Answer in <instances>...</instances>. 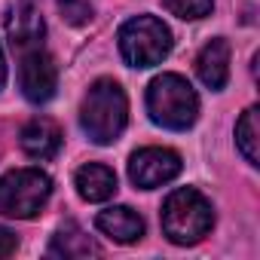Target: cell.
I'll return each instance as SVG.
<instances>
[{"label": "cell", "mask_w": 260, "mask_h": 260, "mask_svg": "<svg viewBox=\"0 0 260 260\" xmlns=\"http://www.w3.org/2000/svg\"><path fill=\"white\" fill-rule=\"evenodd\" d=\"M128 119V101L125 92L119 89V83L113 80H98L80 107V125L89 135V141L95 144H113Z\"/></svg>", "instance_id": "1"}, {"label": "cell", "mask_w": 260, "mask_h": 260, "mask_svg": "<svg viewBox=\"0 0 260 260\" xmlns=\"http://www.w3.org/2000/svg\"><path fill=\"white\" fill-rule=\"evenodd\" d=\"M211 226H214V211L199 190L181 187L166 199L162 230L175 245H196L211 233Z\"/></svg>", "instance_id": "2"}, {"label": "cell", "mask_w": 260, "mask_h": 260, "mask_svg": "<svg viewBox=\"0 0 260 260\" xmlns=\"http://www.w3.org/2000/svg\"><path fill=\"white\" fill-rule=\"evenodd\" d=\"M147 110L156 125L184 132L199 116V98L184 77L162 74L147 86Z\"/></svg>", "instance_id": "3"}, {"label": "cell", "mask_w": 260, "mask_h": 260, "mask_svg": "<svg viewBox=\"0 0 260 260\" xmlns=\"http://www.w3.org/2000/svg\"><path fill=\"white\" fill-rule=\"evenodd\" d=\"M52 181L40 169H16L0 178V217L31 220L43 211Z\"/></svg>", "instance_id": "4"}, {"label": "cell", "mask_w": 260, "mask_h": 260, "mask_svg": "<svg viewBox=\"0 0 260 260\" xmlns=\"http://www.w3.org/2000/svg\"><path fill=\"white\" fill-rule=\"evenodd\" d=\"M119 52L132 68H153L172 52V31L153 16L128 19L119 28Z\"/></svg>", "instance_id": "5"}, {"label": "cell", "mask_w": 260, "mask_h": 260, "mask_svg": "<svg viewBox=\"0 0 260 260\" xmlns=\"http://www.w3.org/2000/svg\"><path fill=\"white\" fill-rule=\"evenodd\" d=\"M19 86L31 104H43L55 95L58 71H55L52 55L43 49V43L19 49Z\"/></svg>", "instance_id": "6"}, {"label": "cell", "mask_w": 260, "mask_h": 260, "mask_svg": "<svg viewBox=\"0 0 260 260\" xmlns=\"http://www.w3.org/2000/svg\"><path fill=\"white\" fill-rule=\"evenodd\" d=\"M181 175V156L166 147H144L128 159V178L141 190L162 187Z\"/></svg>", "instance_id": "7"}, {"label": "cell", "mask_w": 260, "mask_h": 260, "mask_svg": "<svg viewBox=\"0 0 260 260\" xmlns=\"http://www.w3.org/2000/svg\"><path fill=\"white\" fill-rule=\"evenodd\" d=\"M7 31H10V43L13 49H25V46H37L43 43V16L34 7V0H19L13 7L10 19H7Z\"/></svg>", "instance_id": "8"}, {"label": "cell", "mask_w": 260, "mask_h": 260, "mask_svg": "<svg viewBox=\"0 0 260 260\" xmlns=\"http://www.w3.org/2000/svg\"><path fill=\"white\" fill-rule=\"evenodd\" d=\"M19 144H22V150H25L28 156H34V159H52V156L58 153V147H61V128H58L52 119L37 116V119L25 122L22 135H19Z\"/></svg>", "instance_id": "9"}, {"label": "cell", "mask_w": 260, "mask_h": 260, "mask_svg": "<svg viewBox=\"0 0 260 260\" xmlns=\"http://www.w3.org/2000/svg\"><path fill=\"white\" fill-rule=\"evenodd\" d=\"M95 226L110 236L113 242L119 245H132L144 236V220L141 214H135L132 208H125V205H113V208H104L98 217H95Z\"/></svg>", "instance_id": "10"}, {"label": "cell", "mask_w": 260, "mask_h": 260, "mask_svg": "<svg viewBox=\"0 0 260 260\" xmlns=\"http://www.w3.org/2000/svg\"><path fill=\"white\" fill-rule=\"evenodd\" d=\"M196 74L208 89L226 86V80H230V43L223 37L202 46V52L196 55Z\"/></svg>", "instance_id": "11"}, {"label": "cell", "mask_w": 260, "mask_h": 260, "mask_svg": "<svg viewBox=\"0 0 260 260\" xmlns=\"http://www.w3.org/2000/svg\"><path fill=\"white\" fill-rule=\"evenodd\" d=\"M77 193L86 202H107L116 193V175L101 162H89L77 172Z\"/></svg>", "instance_id": "12"}, {"label": "cell", "mask_w": 260, "mask_h": 260, "mask_svg": "<svg viewBox=\"0 0 260 260\" xmlns=\"http://www.w3.org/2000/svg\"><path fill=\"white\" fill-rule=\"evenodd\" d=\"M49 254H52V257H92V254H101V248H98L77 223H64V226L52 236Z\"/></svg>", "instance_id": "13"}, {"label": "cell", "mask_w": 260, "mask_h": 260, "mask_svg": "<svg viewBox=\"0 0 260 260\" xmlns=\"http://www.w3.org/2000/svg\"><path fill=\"white\" fill-rule=\"evenodd\" d=\"M236 144L251 166L260 162V110L257 107H248L242 113V119L236 125Z\"/></svg>", "instance_id": "14"}, {"label": "cell", "mask_w": 260, "mask_h": 260, "mask_svg": "<svg viewBox=\"0 0 260 260\" xmlns=\"http://www.w3.org/2000/svg\"><path fill=\"white\" fill-rule=\"evenodd\" d=\"M162 7L178 19H202L211 13L214 0H162Z\"/></svg>", "instance_id": "15"}, {"label": "cell", "mask_w": 260, "mask_h": 260, "mask_svg": "<svg viewBox=\"0 0 260 260\" xmlns=\"http://www.w3.org/2000/svg\"><path fill=\"white\" fill-rule=\"evenodd\" d=\"M58 10H61V19H68L71 25H86L92 19V10L83 0H58Z\"/></svg>", "instance_id": "16"}, {"label": "cell", "mask_w": 260, "mask_h": 260, "mask_svg": "<svg viewBox=\"0 0 260 260\" xmlns=\"http://www.w3.org/2000/svg\"><path fill=\"white\" fill-rule=\"evenodd\" d=\"M16 245H19L16 236H13L7 226H0V257H10V254L16 251Z\"/></svg>", "instance_id": "17"}, {"label": "cell", "mask_w": 260, "mask_h": 260, "mask_svg": "<svg viewBox=\"0 0 260 260\" xmlns=\"http://www.w3.org/2000/svg\"><path fill=\"white\" fill-rule=\"evenodd\" d=\"M7 83V58H4V49H0V86Z\"/></svg>", "instance_id": "18"}]
</instances>
